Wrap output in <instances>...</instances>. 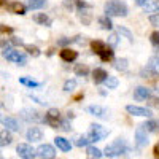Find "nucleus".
<instances>
[{
    "label": "nucleus",
    "mask_w": 159,
    "mask_h": 159,
    "mask_svg": "<svg viewBox=\"0 0 159 159\" xmlns=\"http://www.w3.org/2000/svg\"><path fill=\"white\" fill-rule=\"evenodd\" d=\"M105 46H107V45H105L103 42H100V40H94V42H91V48H92V51H94L96 52V54H102V51L105 49Z\"/></svg>",
    "instance_id": "obj_23"
},
{
    "label": "nucleus",
    "mask_w": 159,
    "mask_h": 159,
    "mask_svg": "<svg viewBox=\"0 0 159 159\" xmlns=\"http://www.w3.org/2000/svg\"><path fill=\"white\" fill-rule=\"evenodd\" d=\"M16 153H18L22 159H34L35 154H37L35 150L30 147V145H27V143H21V145H18Z\"/></svg>",
    "instance_id": "obj_8"
},
{
    "label": "nucleus",
    "mask_w": 159,
    "mask_h": 159,
    "mask_svg": "<svg viewBox=\"0 0 159 159\" xmlns=\"http://www.w3.org/2000/svg\"><path fill=\"white\" fill-rule=\"evenodd\" d=\"M153 153H154V157H156V159H159V143L154 147V151H153Z\"/></svg>",
    "instance_id": "obj_43"
},
{
    "label": "nucleus",
    "mask_w": 159,
    "mask_h": 159,
    "mask_svg": "<svg viewBox=\"0 0 159 159\" xmlns=\"http://www.w3.org/2000/svg\"><path fill=\"white\" fill-rule=\"evenodd\" d=\"M2 123H3V126H5L8 130H15V132L19 130V124H18V121H16L15 118H5Z\"/></svg>",
    "instance_id": "obj_21"
},
{
    "label": "nucleus",
    "mask_w": 159,
    "mask_h": 159,
    "mask_svg": "<svg viewBox=\"0 0 159 159\" xmlns=\"http://www.w3.org/2000/svg\"><path fill=\"white\" fill-rule=\"evenodd\" d=\"M127 62H129L127 59H116V61H115V69H116V70H121V72H126L127 67H129Z\"/></svg>",
    "instance_id": "obj_27"
},
{
    "label": "nucleus",
    "mask_w": 159,
    "mask_h": 159,
    "mask_svg": "<svg viewBox=\"0 0 159 159\" xmlns=\"http://www.w3.org/2000/svg\"><path fill=\"white\" fill-rule=\"evenodd\" d=\"M142 127L147 132H159V119H150L145 124H142Z\"/></svg>",
    "instance_id": "obj_19"
},
{
    "label": "nucleus",
    "mask_w": 159,
    "mask_h": 159,
    "mask_svg": "<svg viewBox=\"0 0 159 159\" xmlns=\"http://www.w3.org/2000/svg\"><path fill=\"white\" fill-rule=\"evenodd\" d=\"M0 5H7V0H0Z\"/></svg>",
    "instance_id": "obj_45"
},
{
    "label": "nucleus",
    "mask_w": 159,
    "mask_h": 159,
    "mask_svg": "<svg viewBox=\"0 0 159 159\" xmlns=\"http://www.w3.org/2000/svg\"><path fill=\"white\" fill-rule=\"evenodd\" d=\"M45 123L49 124L51 127H54V129H59V126L62 123V118H61L59 110H56V108L48 110V113L45 115Z\"/></svg>",
    "instance_id": "obj_5"
},
{
    "label": "nucleus",
    "mask_w": 159,
    "mask_h": 159,
    "mask_svg": "<svg viewBox=\"0 0 159 159\" xmlns=\"http://www.w3.org/2000/svg\"><path fill=\"white\" fill-rule=\"evenodd\" d=\"M103 84H105V88L107 89H115V88H118V78H115V76H107L103 80Z\"/></svg>",
    "instance_id": "obj_24"
},
{
    "label": "nucleus",
    "mask_w": 159,
    "mask_h": 159,
    "mask_svg": "<svg viewBox=\"0 0 159 159\" xmlns=\"http://www.w3.org/2000/svg\"><path fill=\"white\" fill-rule=\"evenodd\" d=\"M34 21L38 22V24H42V25H45V27H49V25H51V18L46 16L45 13H38V15H35Z\"/></svg>",
    "instance_id": "obj_20"
},
{
    "label": "nucleus",
    "mask_w": 159,
    "mask_h": 159,
    "mask_svg": "<svg viewBox=\"0 0 159 159\" xmlns=\"http://www.w3.org/2000/svg\"><path fill=\"white\" fill-rule=\"evenodd\" d=\"M157 92H159V86H157Z\"/></svg>",
    "instance_id": "obj_46"
},
{
    "label": "nucleus",
    "mask_w": 159,
    "mask_h": 159,
    "mask_svg": "<svg viewBox=\"0 0 159 159\" xmlns=\"http://www.w3.org/2000/svg\"><path fill=\"white\" fill-rule=\"evenodd\" d=\"M24 48L27 49V52H29L30 56H34V57H38L40 56V49L37 46H34V45H24Z\"/></svg>",
    "instance_id": "obj_31"
},
{
    "label": "nucleus",
    "mask_w": 159,
    "mask_h": 159,
    "mask_svg": "<svg viewBox=\"0 0 159 159\" xmlns=\"http://www.w3.org/2000/svg\"><path fill=\"white\" fill-rule=\"evenodd\" d=\"M147 67H148V70H150V72H153L154 75H157V73H159V57H157V56L150 57Z\"/></svg>",
    "instance_id": "obj_22"
},
{
    "label": "nucleus",
    "mask_w": 159,
    "mask_h": 159,
    "mask_svg": "<svg viewBox=\"0 0 159 159\" xmlns=\"http://www.w3.org/2000/svg\"><path fill=\"white\" fill-rule=\"evenodd\" d=\"M78 38H80V37H75V38H62V40H59V42H57V45H61V46L70 45V43H73V42H78Z\"/></svg>",
    "instance_id": "obj_34"
},
{
    "label": "nucleus",
    "mask_w": 159,
    "mask_h": 159,
    "mask_svg": "<svg viewBox=\"0 0 159 159\" xmlns=\"http://www.w3.org/2000/svg\"><path fill=\"white\" fill-rule=\"evenodd\" d=\"M107 76H108V73L103 69H96L94 72H92V81H94L96 84H100V83H103V80Z\"/></svg>",
    "instance_id": "obj_16"
},
{
    "label": "nucleus",
    "mask_w": 159,
    "mask_h": 159,
    "mask_svg": "<svg viewBox=\"0 0 159 159\" xmlns=\"http://www.w3.org/2000/svg\"><path fill=\"white\" fill-rule=\"evenodd\" d=\"M127 151H129V147H127L126 140L118 139V140H115L113 143L107 145V148L103 150V154L107 156V157H118V156L126 154Z\"/></svg>",
    "instance_id": "obj_2"
},
{
    "label": "nucleus",
    "mask_w": 159,
    "mask_h": 159,
    "mask_svg": "<svg viewBox=\"0 0 159 159\" xmlns=\"http://www.w3.org/2000/svg\"><path fill=\"white\" fill-rule=\"evenodd\" d=\"M126 111L134 115V116H151V110L148 108H143V107H139V105H127L126 107Z\"/></svg>",
    "instance_id": "obj_10"
},
{
    "label": "nucleus",
    "mask_w": 159,
    "mask_h": 159,
    "mask_svg": "<svg viewBox=\"0 0 159 159\" xmlns=\"http://www.w3.org/2000/svg\"><path fill=\"white\" fill-rule=\"evenodd\" d=\"M7 8L11 11V13H15V15H25V8L21 2H11V3H7Z\"/></svg>",
    "instance_id": "obj_15"
},
{
    "label": "nucleus",
    "mask_w": 159,
    "mask_h": 159,
    "mask_svg": "<svg viewBox=\"0 0 159 159\" xmlns=\"http://www.w3.org/2000/svg\"><path fill=\"white\" fill-rule=\"evenodd\" d=\"M80 99H83V94H78V96L75 97V100H80Z\"/></svg>",
    "instance_id": "obj_44"
},
{
    "label": "nucleus",
    "mask_w": 159,
    "mask_h": 159,
    "mask_svg": "<svg viewBox=\"0 0 159 159\" xmlns=\"http://www.w3.org/2000/svg\"><path fill=\"white\" fill-rule=\"evenodd\" d=\"M135 145H137V148H143V147H147V145H148L147 130H145L142 126L137 127V130H135Z\"/></svg>",
    "instance_id": "obj_9"
},
{
    "label": "nucleus",
    "mask_w": 159,
    "mask_h": 159,
    "mask_svg": "<svg viewBox=\"0 0 159 159\" xmlns=\"http://www.w3.org/2000/svg\"><path fill=\"white\" fill-rule=\"evenodd\" d=\"M21 116H22V119H25V121H32V123H42V121H45V118L40 115L37 110H30V108H25V110H22L21 111Z\"/></svg>",
    "instance_id": "obj_7"
},
{
    "label": "nucleus",
    "mask_w": 159,
    "mask_h": 159,
    "mask_svg": "<svg viewBox=\"0 0 159 159\" xmlns=\"http://www.w3.org/2000/svg\"><path fill=\"white\" fill-rule=\"evenodd\" d=\"M75 73L78 76H86L89 73V69H88V65H83V64H78L76 67H75Z\"/></svg>",
    "instance_id": "obj_30"
},
{
    "label": "nucleus",
    "mask_w": 159,
    "mask_h": 159,
    "mask_svg": "<svg viewBox=\"0 0 159 159\" xmlns=\"http://www.w3.org/2000/svg\"><path fill=\"white\" fill-rule=\"evenodd\" d=\"M35 153H37V156L40 159H54V156H56V150L52 148L51 145H48V143L40 145Z\"/></svg>",
    "instance_id": "obj_6"
},
{
    "label": "nucleus",
    "mask_w": 159,
    "mask_h": 159,
    "mask_svg": "<svg viewBox=\"0 0 159 159\" xmlns=\"http://www.w3.org/2000/svg\"><path fill=\"white\" fill-rule=\"evenodd\" d=\"M25 137H27L29 142H40L43 139V132L40 130L38 127H30L27 130V134H25Z\"/></svg>",
    "instance_id": "obj_12"
},
{
    "label": "nucleus",
    "mask_w": 159,
    "mask_h": 159,
    "mask_svg": "<svg viewBox=\"0 0 159 159\" xmlns=\"http://www.w3.org/2000/svg\"><path fill=\"white\" fill-rule=\"evenodd\" d=\"M151 43H153L156 48H159V32H153V34H151Z\"/></svg>",
    "instance_id": "obj_36"
},
{
    "label": "nucleus",
    "mask_w": 159,
    "mask_h": 159,
    "mask_svg": "<svg viewBox=\"0 0 159 159\" xmlns=\"http://www.w3.org/2000/svg\"><path fill=\"white\" fill-rule=\"evenodd\" d=\"M86 110L92 116H97V118H102V119H107L108 118V111L105 110L103 107H100V105H89Z\"/></svg>",
    "instance_id": "obj_11"
},
{
    "label": "nucleus",
    "mask_w": 159,
    "mask_h": 159,
    "mask_svg": "<svg viewBox=\"0 0 159 159\" xmlns=\"http://www.w3.org/2000/svg\"><path fill=\"white\" fill-rule=\"evenodd\" d=\"M135 3L140 5V7H147L150 3V0H135Z\"/></svg>",
    "instance_id": "obj_41"
},
{
    "label": "nucleus",
    "mask_w": 159,
    "mask_h": 159,
    "mask_svg": "<svg viewBox=\"0 0 159 159\" xmlns=\"http://www.w3.org/2000/svg\"><path fill=\"white\" fill-rule=\"evenodd\" d=\"M108 134H110V130L105 129L103 126H100V124H91L89 132L86 134V137H88V140L91 143V142H100V140H103Z\"/></svg>",
    "instance_id": "obj_4"
},
{
    "label": "nucleus",
    "mask_w": 159,
    "mask_h": 159,
    "mask_svg": "<svg viewBox=\"0 0 159 159\" xmlns=\"http://www.w3.org/2000/svg\"><path fill=\"white\" fill-rule=\"evenodd\" d=\"M105 10V16H127V5L124 2H121V0H108L107 3H105L103 7Z\"/></svg>",
    "instance_id": "obj_1"
},
{
    "label": "nucleus",
    "mask_w": 159,
    "mask_h": 159,
    "mask_svg": "<svg viewBox=\"0 0 159 159\" xmlns=\"http://www.w3.org/2000/svg\"><path fill=\"white\" fill-rule=\"evenodd\" d=\"M88 156L91 159H100L103 156V153L99 148H96V147H88Z\"/></svg>",
    "instance_id": "obj_25"
},
{
    "label": "nucleus",
    "mask_w": 159,
    "mask_h": 159,
    "mask_svg": "<svg viewBox=\"0 0 159 159\" xmlns=\"http://www.w3.org/2000/svg\"><path fill=\"white\" fill-rule=\"evenodd\" d=\"M75 88H76V81H75V80H67V81L64 83V91L65 92H70Z\"/></svg>",
    "instance_id": "obj_32"
},
{
    "label": "nucleus",
    "mask_w": 159,
    "mask_h": 159,
    "mask_svg": "<svg viewBox=\"0 0 159 159\" xmlns=\"http://www.w3.org/2000/svg\"><path fill=\"white\" fill-rule=\"evenodd\" d=\"M2 56L7 61L15 62V64L21 65V67L27 64V57H25V54H24V52H21V51H18V49H15V48H5L2 51Z\"/></svg>",
    "instance_id": "obj_3"
},
{
    "label": "nucleus",
    "mask_w": 159,
    "mask_h": 159,
    "mask_svg": "<svg viewBox=\"0 0 159 159\" xmlns=\"http://www.w3.org/2000/svg\"><path fill=\"white\" fill-rule=\"evenodd\" d=\"M64 7L69 8V10H72V8L75 7V0H64Z\"/></svg>",
    "instance_id": "obj_39"
},
{
    "label": "nucleus",
    "mask_w": 159,
    "mask_h": 159,
    "mask_svg": "<svg viewBox=\"0 0 159 159\" xmlns=\"http://www.w3.org/2000/svg\"><path fill=\"white\" fill-rule=\"evenodd\" d=\"M0 32H3V34H5V32H8V34H11V32H13V29H11V27H5V25H2V27H0Z\"/></svg>",
    "instance_id": "obj_42"
},
{
    "label": "nucleus",
    "mask_w": 159,
    "mask_h": 159,
    "mask_svg": "<svg viewBox=\"0 0 159 159\" xmlns=\"http://www.w3.org/2000/svg\"><path fill=\"white\" fill-rule=\"evenodd\" d=\"M108 45H110V48H115L118 45V34H111L108 37Z\"/></svg>",
    "instance_id": "obj_35"
},
{
    "label": "nucleus",
    "mask_w": 159,
    "mask_h": 159,
    "mask_svg": "<svg viewBox=\"0 0 159 159\" xmlns=\"http://www.w3.org/2000/svg\"><path fill=\"white\" fill-rule=\"evenodd\" d=\"M134 97H135L137 100H147V99H150V97H151V92H150V89H148V88H145V86H139V88L135 89V92H134Z\"/></svg>",
    "instance_id": "obj_14"
},
{
    "label": "nucleus",
    "mask_w": 159,
    "mask_h": 159,
    "mask_svg": "<svg viewBox=\"0 0 159 159\" xmlns=\"http://www.w3.org/2000/svg\"><path fill=\"white\" fill-rule=\"evenodd\" d=\"M118 32H119V34H124V35L127 37L129 42H132V40H134V38H132V34H130L127 29H124V27H119V29H118Z\"/></svg>",
    "instance_id": "obj_37"
},
{
    "label": "nucleus",
    "mask_w": 159,
    "mask_h": 159,
    "mask_svg": "<svg viewBox=\"0 0 159 159\" xmlns=\"http://www.w3.org/2000/svg\"><path fill=\"white\" fill-rule=\"evenodd\" d=\"M99 24H100V27L105 29V30H110V29L113 27L111 19H110L108 16H102V18H99Z\"/></svg>",
    "instance_id": "obj_26"
},
{
    "label": "nucleus",
    "mask_w": 159,
    "mask_h": 159,
    "mask_svg": "<svg viewBox=\"0 0 159 159\" xmlns=\"http://www.w3.org/2000/svg\"><path fill=\"white\" fill-rule=\"evenodd\" d=\"M46 5V0H29V8L30 10H40Z\"/></svg>",
    "instance_id": "obj_28"
},
{
    "label": "nucleus",
    "mask_w": 159,
    "mask_h": 159,
    "mask_svg": "<svg viewBox=\"0 0 159 159\" xmlns=\"http://www.w3.org/2000/svg\"><path fill=\"white\" fill-rule=\"evenodd\" d=\"M19 83L24 84V86H29V88H38V86H42V83L34 81V80H29V78H19Z\"/></svg>",
    "instance_id": "obj_29"
},
{
    "label": "nucleus",
    "mask_w": 159,
    "mask_h": 159,
    "mask_svg": "<svg viewBox=\"0 0 159 159\" xmlns=\"http://www.w3.org/2000/svg\"><path fill=\"white\" fill-rule=\"evenodd\" d=\"M61 57H62V61H65V62H73V61H76V57H78V52L73 51V49H70V48H64V49L61 51Z\"/></svg>",
    "instance_id": "obj_13"
},
{
    "label": "nucleus",
    "mask_w": 159,
    "mask_h": 159,
    "mask_svg": "<svg viewBox=\"0 0 159 159\" xmlns=\"http://www.w3.org/2000/svg\"><path fill=\"white\" fill-rule=\"evenodd\" d=\"M145 10H147V11H157L159 10V3H154V5H147V7H145Z\"/></svg>",
    "instance_id": "obj_40"
},
{
    "label": "nucleus",
    "mask_w": 159,
    "mask_h": 159,
    "mask_svg": "<svg viewBox=\"0 0 159 159\" xmlns=\"http://www.w3.org/2000/svg\"><path fill=\"white\" fill-rule=\"evenodd\" d=\"M13 142V137L8 132V129H0V147H7Z\"/></svg>",
    "instance_id": "obj_18"
},
{
    "label": "nucleus",
    "mask_w": 159,
    "mask_h": 159,
    "mask_svg": "<svg viewBox=\"0 0 159 159\" xmlns=\"http://www.w3.org/2000/svg\"><path fill=\"white\" fill-rule=\"evenodd\" d=\"M75 145H76V147H86V145H89V140H88L86 135L76 137V139H75Z\"/></svg>",
    "instance_id": "obj_33"
},
{
    "label": "nucleus",
    "mask_w": 159,
    "mask_h": 159,
    "mask_svg": "<svg viewBox=\"0 0 159 159\" xmlns=\"http://www.w3.org/2000/svg\"><path fill=\"white\" fill-rule=\"evenodd\" d=\"M54 143H56V147L61 150V151H70L72 148V145L67 139H64V137H56L54 139Z\"/></svg>",
    "instance_id": "obj_17"
},
{
    "label": "nucleus",
    "mask_w": 159,
    "mask_h": 159,
    "mask_svg": "<svg viewBox=\"0 0 159 159\" xmlns=\"http://www.w3.org/2000/svg\"><path fill=\"white\" fill-rule=\"evenodd\" d=\"M150 22H151L153 25H159V13H156V15L150 16Z\"/></svg>",
    "instance_id": "obj_38"
}]
</instances>
